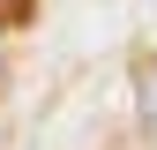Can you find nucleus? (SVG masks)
<instances>
[{
	"label": "nucleus",
	"instance_id": "nucleus-1",
	"mask_svg": "<svg viewBox=\"0 0 157 150\" xmlns=\"http://www.w3.org/2000/svg\"><path fill=\"white\" fill-rule=\"evenodd\" d=\"M23 8H30V0H0V15H23Z\"/></svg>",
	"mask_w": 157,
	"mask_h": 150
}]
</instances>
